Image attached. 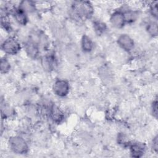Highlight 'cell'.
I'll return each mask as SVG.
<instances>
[{
    "instance_id": "6da1fadb",
    "label": "cell",
    "mask_w": 158,
    "mask_h": 158,
    "mask_svg": "<svg viewBox=\"0 0 158 158\" xmlns=\"http://www.w3.org/2000/svg\"><path fill=\"white\" fill-rule=\"evenodd\" d=\"M70 14L75 20L89 19L93 15L94 7L90 1H75L72 4Z\"/></svg>"
},
{
    "instance_id": "7a4b0ae2",
    "label": "cell",
    "mask_w": 158,
    "mask_h": 158,
    "mask_svg": "<svg viewBox=\"0 0 158 158\" xmlns=\"http://www.w3.org/2000/svg\"><path fill=\"white\" fill-rule=\"evenodd\" d=\"M10 149L17 154L24 155L28 153L29 147L26 140L20 136H11L8 140Z\"/></svg>"
},
{
    "instance_id": "3957f363",
    "label": "cell",
    "mask_w": 158,
    "mask_h": 158,
    "mask_svg": "<svg viewBox=\"0 0 158 158\" xmlns=\"http://www.w3.org/2000/svg\"><path fill=\"white\" fill-rule=\"evenodd\" d=\"M22 49V45L15 37L9 36L1 44V49L6 54L14 56L17 54Z\"/></svg>"
},
{
    "instance_id": "277c9868",
    "label": "cell",
    "mask_w": 158,
    "mask_h": 158,
    "mask_svg": "<svg viewBox=\"0 0 158 158\" xmlns=\"http://www.w3.org/2000/svg\"><path fill=\"white\" fill-rule=\"evenodd\" d=\"M52 89L56 96L60 98H64L70 92V85L66 80L57 79L54 82Z\"/></svg>"
},
{
    "instance_id": "5b68a950",
    "label": "cell",
    "mask_w": 158,
    "mask_h": 158,
    "mask_svg": "<svg viewBox=\"0 0 158 158\" xmlns=\"http://www.w3.org/2000/svg\"><path fill=\"white\" fill-rule=\"evenodd\" d=\"M24 50L27 55L31 59H36L40 52V48L36 41L31 36L24 43Z\"/></svg>"
},
{
    "instance_id": "8992f818",
    "label": "cell",
    "mask_w": 158,
    "mask_h": 158,
    "mask_svg": "<svg viewBox=\"0 0 158 158\" xmlns=\"http://www.w3.org/2000/svg\"><path fill=\"white\" fill-rule=\"evenodd\" d=\"M47 115L49 118L56 124L61 123L64 120V112L57 105L52 104L48 106Z\"/></svg>"
},
{
    "instance_id": "52a82bcc",
    "label": "cell",
    "mask_w": 158,
    "mask_h": 158,
    "mask_svg": "<svg viewBox=\"0 0 158 158\" xmlns=\"http://www.w3.org/2000/svg\"><path fill=\"white\" fill-rule=\"evenodd\" d=\"M117 43L122 49L127 52H131L135 48L133 39L127 33L120 34L117 39Z\"/></svg>"
},
{
    "instance_id": "ba28073f",
    "label": "cell",
    "mask_w": 158,
    "mask_h": 158,
    "mask_svg": "<svg viewBox=\"0 0 158 158\" xmlns=\"http://www.w3.org/2000/svg\"><path fill=\"white\" fill-rule=\"evenodd\" d=\"M110 24L115 28L121 29L127 24L123 11L121 9L114 10L110 16Z\"/></svg>"
},
{
    "instance_id": "9c48e42d",
    "label": "cell",
    "mask_w": 158,
    "mask_h": 158,
    "mask_svg": "<svg viewBox=\"0 0 158 158\" xmlns=\"http://www.w3.org/2000/svg\"><path fill=\"white\" fill-rule=\"evenodd\" d=\"M128 147L129 148L131 156L136 158L142 157L146 150V144L144 143L139 141L130 142Z\"/></svg>"
},
{
    "instance_id": "30bf717a",
    "label": "cell",
    "mask_w": 158,
    "mask_h": 158,
    "mask_svg": "<svg viewBox=\"0 0 158 158\" xmlns=\"http://www.w3.org/2000/svg\"><path fill=\"white\" fill-rule=\"evenodd\" d=\"M56 64V57L53 52L48 53L41 58V65L48 72L52 71L55 68Z\"/></svg>"
},
{
    "instance_id": "8fae6325",
    "label": "cell",
    "mask_w": 158,
    "mask_h": 158,
    "mask_svg": "<svg viewBox=\"0 0 158 158\" xmlns=\"http://www.w3.org/2000/svg\"><path fill=\"white\" fill-rule=\"evenodd\" d=\"M11 15L13 16L15 21L20 25L25 26L28 22V14L19 7H15L14 8Z\"/></svg>"
},
{
    "instance_id": "7c38bea8",
    "label": "cell",
    "mask_w": 158,
    "mask_h": 158,
    "mask_svg": "<svg viewBox=\"0 0 158 158\" xmlns=\"http://www.w3.org/2000/svg\"><path fill=\"white\" fill-rule=\"evenodd\" d=\"M81 48L84 52L88 53L93 51L94 48V42L87 35H83L80 41Z\"/></svg>"
},
{
    "instance_id": "4fadbf2b",
    "label": "cell",
    "mask_w": 158,
    "mask_h": 158,
    "mask_svg": "<svg viewBox=\"0 0 158 158\" xmlns=\"http://www.w3.org/2000/svg\"><path fill=\"white\" fill-rule=\"evenodd\" d=\"M120 9L123 12L127 23H131L134 22L136 20L139 16V13L136 10H133L130 8H122Z\"/></svg>"
},
{
    "instance_id": "5bb4252c",
    "label": "cell",
    "mask_w": 158,
    "mask_h": 158,
    "mask_svg": "<svg viewBox=\"0 0 158 158\" xmlns=\"http://www.w3.org/2000/svg\"><path fill=\"white\" fill-rule=\"evenodd\" d=\"M18 7L25 11L27 14L32 13L36 10L35 2L31 1L25 0L20 1Z\"/></svg>"
},
{
    "instance_id": "9a60e30c",
    "label": "cell",
    "mask_w": 158,
    "mask_h": 158,
    "mask_svg": "<svg viewBox=\"0 0 158 158\" xmlns=\"http://www.w3.org/2000/svg\"><path fill=\"white\" fill-rule=\"evenodd\" d=\"M93 28L95 33L98 36L103 35L107 29V27L106 23L98 19L93 22Z\"/></svg>"
},
{
    "instance_id": "2e32d148",
    "label": "cell",
    "mask_w": 158,
    "mask_h": 158,
    "mask_svg": "<svg viewBox=\"0 0 158 158\" xmlns=\"http://www.w3.org/2000/svg\"><path fill=\"white\" fill-rule=\"evenodd\" d=\"M146 30L150 36L152 37L157 36L158 33V27L157 20H155L148 22L146 25Z\"/></svg>"
},
{
    "instance_id": "e0dca14e",
    "label": "cell",
    "mask_w": 158,
    "mask_h": 158,
    "mask_svg": "<svg viewBox=\"0 0 158 158\" xmlns=\"http://www.w3.org/2000/svg\"><path fill=\"white\" fill-rule=\"evenodd\" d=\"M11 69V65L9 61L6 58L2 57L0 61V70L1 73H8Z\"/></svg>"
},
{
    "instance_id": "ac0fdd59",
    "label": "cell",
    "mask_w": 158,
    "mask_h": 158,
    "mask_svg": "<svg viewBox=\"0 0 158 158\" xmlns=\"http://www.w3.org/2000/svg\"><path fill=\"white\" fill-rule=\"evenodd\" d=\"M149 12L151 17L157 20L158 17V7H157V2L153 1L151 2L149 6Z\"/></svg>"
},
{
    "instance_id": "d6986e66",
    "label": "cell",
    "mask_w": 158,
    "mask_h": 158,
    "mask_svg": "<svg viewBox=\"0 0 158 158\" xmlns=\"http://www.w3.org/2000/svg\"><path fill=\"white\" fill-rule=\"evenodd\" d=\"M117 142L119 144L122 145L123 146H128V145L131 141H130L128 140V137L125 134L121 133L118 135Z\"/></svg>"
},
{
    "instance_id": "ffe728a7",
    "label": "cell",
    "mask_w": 158,
    "mask_h": 158,
    "mask_svg": "<svg viewBox=\"0 0 158 158\" xmlns=\"http://www.w3.org/2000/svg\"><path fill=\"white\" fill-rule=\"evenodd\" d=\"M12 108L7 105V104H4V106L2 105L1 106V115H2V117H7L9 116H10L12 114Z\"/></svg>"
},
{
    "instance_id": "44dd1931",
    "label": "cell",
    "mask_w": 158,
    "mask_h": 158,
    "mask_svg": "<svg viewBox=\"0 0 158 158\" xmlns=\"http://www.w3.org/2000/svg\"><path fill=\"white\" fill-rule=\"evenodd\" d=\"M157 99L156 98L152 102L151 105V111L152 116L157 119V115H158V110H157Z\"/></svg>"
},
{
    "instance_id": "7402d4cb",
    "label": "cell",
    "mask_w": 158,
    "mask_h": 158,
    "mask_svg": "<svg viewBox=\"0 0 158 158\" xmlns=\"http://www.w3.org/2000/svg\"><path fill=\"white\" fill-rule=\"evenodd\" d=\"M151 148L154 152H156V153L157 152V151H158V137H157V135H156L152 140Z\"/></svg>"
}]
</instances>
